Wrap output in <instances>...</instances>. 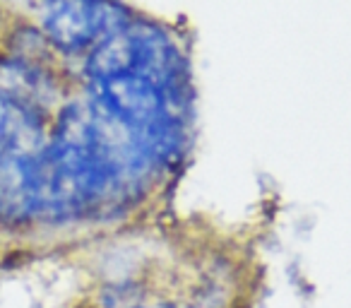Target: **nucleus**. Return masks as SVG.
<instances>
[{
    "instance_id": "obj_1",
    "label": "nucleus",
    "mask_w": 351,
    "mask_h": 308,
    "mask_svg": "<svg viewBox=\"0 0 351 308\" xmlns=\"http://www.w3.org/2000/svg\"><path fill=\"white\" fill-rule=\"evenodd\" d=\"M121 0H36V25L58 54H89L108 34L130 25Z\"/></svg>"
},
{
    "instance_id": "obj_2",
    "label": "nucleus",
    "mask_w": 351,
    "mask_h": 308,
    "mask_svg": "<svg viewBox=\"0 0 351 308\" xmlns=\"http://www.w3.org/2000/svg\"><path fill=\"white\" fill-rule=\"evenodd\" d=\"M46 145L44 111L0 97V154H41Z\"/></svg>"
}]
</instances>
